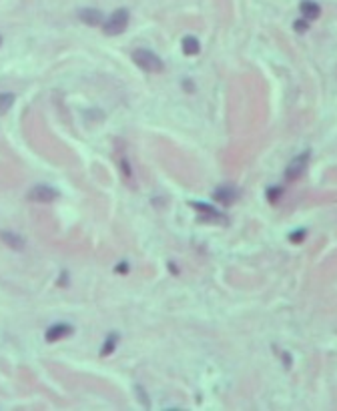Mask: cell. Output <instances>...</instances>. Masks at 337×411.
I'll return each mask as SVG.
<instances>
[{
  "label": "cell",
  "mask_w": 337,
  "mask_h": 411,
  "mask_svg": "<svg viewBox=\"0 0 337 411\" xmlns=\"http://www.w3.org/2000/svg\"><path fill=\"white\" fill-rule=\"evenodd\" d=\"M0 45H2V36H0Z\"/></svg>",
  "instance_id": "5bb4252c"
},
{
  "label": "cell",
  "mask_w": 337,
  "mask_h": 411,
  "mask_svg": "<svg viewBox=\"0 0 337 411\" xmlns=\"http://www.w3.org/2000/svg\"><path fill=\"white\" fill-rule=\"evenodd\" d=\"M129 25V10L127 8H119L111 14V18L104 23V34L109 36H115V34H120L124 28Z\"/></svg>",
  "instance_id": "7a4b0ae2"
},
{
  "label": "cell",
  "mask_w": 337,
  "mask_h": 411,
  "mask_svg": "<svg viewBox=\"0 0 337 411\" xmlns=\"http://www.w3.org/2000/svg\"><path fill=\"white\" fill-rule=\"evenodd\" d=\"M235 199H237V191L233 187H223V189H219L215 193V201L225 203V205H231Z\"/></svg>",
  "instance_id": "9c48e42d"
},
{
  "label": "cell",
  "mask_w": 337,
  "mask_h": 411,
  "mask_svg": "<svg viewBox=\"0 0 337 411\" xmlns=\"http://www.w3.org/2000/svg\"><path fill=\"white\" fill-rule=\"evenodd\" d=\"M133 60L143 69L146 73H161L163 71V62H161V58L155 54V52H151V50L146 49H137L133 52Z\"/></svg>",
  "instance_id": "6da1fadb"
},
{
  "label": "cell",
  "mask_w": 337,
  "mask_h": 411,
  "mask_svg": "<svg viewBox=\"0 0 337 411\" xmlns=\"http://www.w3.org/2000/svg\"><path fill=\"white\" fill-rule=\"evenodd\" d=\"M71 333H72L71 325H67V323H56V325H52L47 331V341L48 343H54V341L67 337V335H71Z\"/></svg>",
  "instance_id": "5b68a950"
},
{
  "label": "cell",
  "mask_w": 337,
  "mask_h": 411,
  "mask_svg": "<svg viewBox=\"0 0 337 411\" xmlns=\"http://www.w3.org/2000/svg\"><path fill=\"white\" fill-rule=\"evenodd\" d=\"M14 100H16V97L12 93H0V115L8 113L10 106L14 104Z\"/></svg>",
  "instance_id": "30bf717a"
},
{
  "label": "cell",
  "mask_w": 337,
  "mask_h": 411,
  "mask_svg": "<svg viewBox=\"0 0 337 411\" xmlns=\"http://www.w3.org/2000/svg\"><path fill=\"white\" fill-rule=\"evenodd\" d=\"M78 18L89 26L102 25V14H100V10H95V8H82V10L78 12Z\"/></svg>",
  "instance_id": "8992f818"
},
{
  "label": "cell",
  "mask_w": 337,
  "mask_h": 411,
  "mask_svg": "<svg viewBox=\"0 0 337 411\" xmlns=\"http://www.w3.org/2000/svg\"><path fill=\"white\" fill-rule=\"evenodd\" d=\"M183 52H185L187 56H191V54H197V52H199V42H197V38H193V36H187V38L183 40Z\"/></svg>",
  "instance_id": "8fae6325"
},
{
  "label": "cell",
  "mask_w": 337,
  "mask_h": 411,
  "mask_svg": "<svg viewBox=\"0 0 337 411\" xmlns=\"http://www.w3.org/2000/svg\"><path fill=\"white\" fill-rule=\"evenodd\" d=\"M301 12H303V16H305L307 20H315V18L319 16L321 8H319V4L313 2V0H303V2H301Z\"/></svg>",
  "instance_id": "ba28073f"
},
{
  "label": "cell",
  "mask_w": 337,
  "mask_h": 411,
  "mask_svg": "<svg viewBox=\"0 0 337 411\" xmlns=\"http://www.w3.org/2000/svg\"><path fill=\"white\" fill-rule=\"evenodd\" d=\"M307 163H309V153H301V155H297V157H295V159L287 165V172H285V177H287L289 181L299 179V177L303 175L305 167H307Z\"/></svg>",
  "instance_id": "277c9868"
},
{
  "label": "cell",
  "mask_w": 337,
  "mask_h": 411,
  "mask_svg": "<svg viewBox=\"0 0 337 411\" xmlns=\"http://www.w3.org/2000/svg\"><path fill=\"white\" fill-rule=\"evenodd\" d=\"M0 239H2V243H6L10 249H14V251H23L24 249V239L20 235H16V233L2 231V233H0Z\"/></svg>",
  "instance_id": "52a82bcc"
},
{
  "label": "cell",
  "mask_w": 337,
  "mask_h": 411,
  "mask_svg": "<svg viewBox=\"0 0 337 411\" xmlns=\"http://www.w3.org/2000/svg\"><path fill=\"white\" fill-rule=\"evenodd\" d=\"M28 199L34 203H52L58 199V191L48 185H36L28 191Z\"/></svg>",
  "instance_id": "3957f363"
},
{
  "label": "cell",
  "mask_w": 337,
  "mask_h": 411,
  "mask_svg": "<svg viewBox=\"0 0 337 411\" xmlns=\"http://www.w3.org/2000/svg\"><path fill=\"white\" fill-rule=\"evenodd\" d=\"M115 345H117V335H109V339L104 341V345H102V355H109L113 349H115Z\"/></svg>",
  "instance_id": "7c38bea8"
},
{
  "label": "cell",
  "mask_w": 337,
  "mask_h": 411,
  "mask_svg": "<svg viewBox=\"0 0 337 411\" xmlns=\"http://www.w3.org/2000/svg\"><path fill=\"white\" fill-rule=\"evenodd\" d=\"M295 28H297V30H299V32H303V30H307V20H305V23H303V20H297V23H295Z\"/></svg>",
  "instance_id": "4fadbf2b"
}]
</instances>
